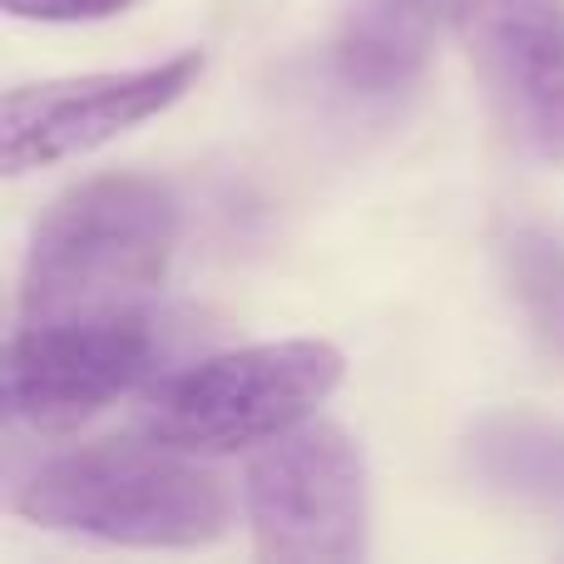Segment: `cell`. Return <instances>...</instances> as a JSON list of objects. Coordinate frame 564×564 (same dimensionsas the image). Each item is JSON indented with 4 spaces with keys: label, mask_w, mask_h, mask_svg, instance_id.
I'll return each mask as SVG.
<instances>
[{
    "label": "cell",
    "mask_w": 564,
    "mask_h": 564,
    "mask_svg": "<svg viewBox=\"0 0 564 564\" xmlns=\"http://www.w3.org/2000/svg\"><path fill=\"white\" fill-rule=\"evenodd\" d=\"M178 248V198L144 174H99L45 208L20 278V322L149 307Z\"/></svg>",
    "instance_id": "obj_1"
},
{
    "label": "cell",
    "mask_w": 564,
    "mask_h": 564,
    "mask_svg": "<svg viewBox=\"0 0 564 564\" xmlns=\"http://www.w3.org/2000/svg\"><path fill=\"white\" fill-rule=\"evenodd\" d=\"M15 510L59 535L129 550H198L228 530V490L188 451L159 441H99L45 460L15 490Z\"/></svg>",
    "instance_id": "obj_2"
},
{
    "label": "cell",
    "mask_w": 564,
    "mask_h": 564,
    "mask_svg": "<svg viewBox=\"0 0 564 564\" xmlns=\"http://www.w3.org/2000/svg\"><path fill=\"white\" fill-rule=\"evenodd\" d=\"M341 351L322 337L258 341L218 351L184 371L154 377L139 397L134 426L188 456H238L302 426L341 387Z\"/></svg>",
    "instance_id": "obj_3"
},
{
    "label": "cell",
    "mask_w": 564,
    "mask_h": 564,
    "mask_svg": "<svg viewBox=\"0 0 564 564\" xmlns=\"http://www.w3.org/2000/svg\"><path fill=\"white\" fill-rule=\"evenodd\" d=\"M258 560L341 564L367 555V456L337 421H302L263 441L243 470Z\"/></svg>",
    "instance_id": "obj_4"
},
{
    "label": "cell",
    "mask_w": 564,
    "mask_h": 564,
    "mask_svg": "<svg viewBox=\"0 0 564 564\" xmlns=\"http://www.w3.org/2000/svg\"><path fill=\"white\" fill-rule=\"evenodd\" d=\"M164 322L154 307L85 322H20L6 341V416L30 431H75L159 377Z\"/></svg>",
    "instance_id": "obj_5"
},
{
    "label": "cell",
    "mask_w": 564,
    "mask_h": 564,
    "mask_svg": "<svg viewBox=\"0 0 564 564\" xmlns=\"http://www.w3.org/2000/svg\"><path fill=\"white\" fill-rule=\"evenodd\" d=\"M204 75V50H184L159 65L69 75L45 85H15L0 105V164L6 174H30L65 159H85L119 134L174 109Z\"/></svg>",
    "instance_id": "obj_6"
},
{
    "label": "cell",
    "mask_w": 564,
    "mask_h": 564,
    "mask_svg": "<svg viewBox=\"0 0 564 564\" xmlns=\"http://www.w3.org/2000/svg\"><path fill=\"white\" fill-rule=\"evenodd\" d=\"M451 25L510 144L564 164V0H451Z\"/></svg>",
    "instance_id": "obj_7"
},
{
    "label": "cell",
    "mask_w": 564,
    "mask_h": 564,
    "mask_svg": "<svg viewBox=\"0 0 564 564\" xmlns=\"http://www.w3.org/2000/svg\"><path fill=\"white\" fill-rule=\"evenodd\" d=\"M451 0H341L332 69L357 95H397L426 69Z\"/></svg>",
    "instance_id": "obj_8"
},
{
    "label": "cell",
    "mask_w": 564,
    "mask_h": 564,
    "mask_svg": "<svg viewBox=\"0 0 564 564\" xmlns=\"http://www.w3.org/2000/svg\"><path fill=\"white\" fill-rule=\"evenodd\" d=\"M470 470L520 506L564 510V421L500 411L470 431Z\"/></svg>",
    "instance_id": "obj_9"
},
{
    "label": "cell",
    "mask_w": 564,
    "mask_h": 564,
    "mask_svg": "<svg viewBox=\"0 0 564 564\" xmlns=\"http://www.w3.org/2000/svg\"><path fill=\"white\" fill-rule=\"evenodd\" d=\"M510 263H516L520 297L535 312V327L545 332L550 351L564 357V253L550 238H520L510 248Z\"/></svg>",
    "instance_id": "obj_10"
},
{
    "label": "cell",
    "mask_w": 564,
    "mask_h": 564,
    "mask_svg": "<svg viewBox=\"0 0 564 564\" xmlns=\"http://www.w3.org/2000/svg\"><path fill=\"white\" fill-rule=\"evenodd\" d=\"M15 20H40V25H95V20L124 15L134 0H0Z\"/></svg>",
    "instance_id": "obj_11"
}]
</instances>
